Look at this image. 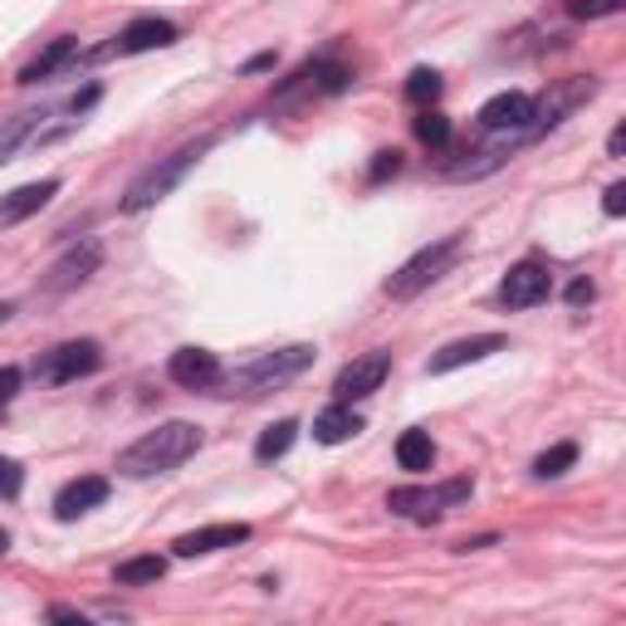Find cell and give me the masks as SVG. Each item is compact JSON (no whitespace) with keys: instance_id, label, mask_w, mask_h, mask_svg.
Returning a JSON list of instances; mask_svg holds the SVG:
<instances>
[{"instance_id":"6da1fadb","label":"cell","mask_w":626,"mask_h":626,"mask_svg":"<svg viewBox=\"0 0 626 626\" xmlns=\"http://www.w3.org/2000/svg\"><path fill=\"white\" fill-rule=\"evenodd\" d=\"M196 450H201V426H191V421H166V426H156V430H142L127 450H117V470L133 479L166 475V470L186 465Z\"/></svg>"},{"instance_id":"3957f363","label":"cell","mask_w":626,"mask_h":626,"mask_svg":"<svg viewBox=\"0 0 626 626\" xmlns=\"http://www.w3.org/2000/svg\"><path fill=\"white\" fill-rule=\"evenodd\" d=\"M309 367H313V348L309 342H293V348H279V352H260L254 362L235 367L221 381H230V391H240V397H264V391H279L284 381L303 377Z\"/></svg>"},{"instance_id":"603a6c76","label":"cell","mask_w":626,"mask_h":626,"mask_svg":"<svg viewBox=\"0 0 626 626\" xmlns=\"http://www.w3.org/2000/svg\"><path fill=\"white\" fill-rule=\"evenodd\" d=\"M573 465H577V446H573V440H563V446L543 450V455L534 460V475L538 479H558V475H567Z\"/></svg>"},{"instance_id":"8992f818","label":"cell","mask_w":626,"mask_h":626,"mask_svg":"<svg viewBox=\"0 0 626 626\" xmlns=\"http://www.w3.org/2000/svg\"><path fill=\"white\" fill-rule=\"evenodd\" d=\"M103 367V348H98L93 338H78V342H59V348H49L45 358L35 362V377L45 381H78L88 377V372Z\"/></svg>"},{"instance_id":"cb8c5ba5","label":"cell","mask_w":626,"mask_h":626,"mask_svg":"<svg viewBox=\"0 0 626 626\" xmlns=\"http://www.w3.org/2000/svg\"><path fill=\"white\" fill-rule=\"evenodd\" d=\"M406 98H411V103H436V98H440V74H436V68H411Z\"/></svg>"},{"instance_id":"7c38bea8","label":"cell","mask_w":626,"mask_h":626,"mask_svg":"<svg viewBox=\"0 0 626 626\" xmlns=\"http://www.w3.org/2000/svg\"><path fill=\"white\" fill-rule=\"evenodd\" d=\"M528 117H534V98L528 93H494L479 108V127L485 133H524V142H534L528 137Z\"/></svg>"},{"instance_id":"2e32d148","label":"cell","mask_w":626,"mask_h":626,"mask_svg":"<svg viewBox=\"0 0 626 626\" xmlns=\"http://www.w3.org/2000/svg\"><path fill=\"white\" fill-rule=\"evenodd\" d=\"M108 499V479L103 475H78V479H68L64 489L54 494V514L64 518H78V514H88V509H98Z\"/></svg>"},{"instance_id":"f546056e","label":"cell","mask_w":626,"mask_h":626,"mask_svg":"<svg viewBox=\"0 0 626 626\" xmlns=\"http://www.w3.org/2000/svg\"><path fill=\"white\" fill-rule=\"evenodd\" d=\"M20 479H25V475H20L15 460H0V494H15Z\"/></svg>"},{"instance_id":"4316f807","label":"cell","mask_w":626,"mask_h":626,"mask_svg":"<svg viewBox=\"0 0 626 626\" xmlns=\"http://www.w3.org/2000/svg\"><path fill=\"white\" fill-rule=\"evenodd\" d=\"M602 211L612 215V221H616V215H626V181H612V186H606V196H602Z\"/></svg>"},{"instance_id":"d6a6232c","label":"cell","mask_w":626,"mask_h":626,"mask_svg":"<svg viewBox=\"0 0 626 626\" xmlns=\"http://www.w3.org/2000/svg\"><path fill=\"white\" fill-rule=\"evenodd\" d=\"M606 152H612V156L626 152V127H612V137H606Z\"/></svg>"},{"instance_id":"4fadbf2b","label":"cell","mask_w":626,"mask_h":626,"mask_svg":"<svg viewBox=\"0 0 626 626\" xmlns=\"http://www.w3.org/2000/svg\"><path fill=\"white\" fill-rule=\"evenodd\" d=\"M250 538V524H205V528H191L172 543L176 558H205V553H221V548H235Z\"/></svg>"},{"instance_id":"836d02e7","label":"cell","mask_w":626,"mask_h":626,"mask_svg":"<svg viewBox=\"0 0 626 626\" xmlns=\"http://www.w3.org/2000/svg\"><path fill=\"white\" fill-rule=\"evenodd\" d=\"M5 548H10V534H5V528H0V553H5Z\"/></svg>"},{"instance_id":"ac0fdd59","label":"cell","mask_w":626,"mask_h":626,"mask_svg":"<svg viewBox=\"0 0 626 626\" xmlns=\"http://www.w3.org/2000/svg\"><path fill=\"white\" fill-rule=\"evenodd\" d=\"M358 430H362V416L348 406V401L328 406L318 421H313V440H323V446H342V440H352Z\"/></svg>"},{"instance_id":"8fae6325","label":"cell","mask_w":626,"mask_h":626,"mask_svg":"<svg viewBox=\"0 0 626 626\" xmlns=\"http://www.w3.org/2000/svg\"><path fill=\"white\" fill-rule=\"evenodd\" d=\"M166 45H176V25H172V20L142 15V20H133V25H127L108 49H98L93 59H108V54H147V49H166Z\"/></svg>"},{"instance_id":"d6986e66","label":"cell","mask_w":626,"mask_h":626,"mask_svg":"<svg viewBox=\"0 0 626 626\" xmlns=\"http://www.w3.org/2000/svg\"><path fill=\"white\" fill-rule=\"evenodd\" d=\"M74 54H78V39L59 35L54 45L45 49V54H35V59H29L25 68H20V84H39V78H54L59 68H64V64H68V59H74Z\"/></svg>"},{"instance_id":"83f0119b","label":"cell","mask_w":626,"mask_h":626,"mask_svg":"<svg viewBox=\"0 0 626 626\" xmlns=\"http://www.w3.org/2000/svg\"><path fill=\"white\" fill-rule=\"evenodd\" d=\"M592 299H597V284L592 279H573V284H567V303H573V309H587Z\"/></svg>"},{"instance_id":"1f68e13d","label":"cell","mask_w":626,"mask_h":626,"mask_svg":"<svg viewBox=\"0 0 626 626\" xmlns=\"http://www.w3.org/2000/svg\"><path fill=\"white\" fill-rule=\"evenodd\" d=\"M49 616H54V622H74V626H84V612H74V606H49Z\"/></svg>"},{"instance_id":"f1b7e54d","label":"cell","mask_w":626,"mask_h":626,"mask_svg":"<svg viewBox=\"0 0 626 626\" xmlns=\"http://www.w3.org/2000/svg\"><path fill=\"white\" fill-rule=\"evenodd\" d=\"M401 172V152H377V162H372V181H387V176Z\"/></svg>"},{"instance_id":"44dd1931","label":"cell","mask_w":626,"mask_h":626,"mask_svg":"<svg viewBox=\"0 0 626 626\" xmlns=\"http://www.w3.org/2000/svg\"><path fill=\"white\" fill-rule=\"evenodd\" d=\"M293 436H299V421H289V416L274 421V426H264L260 440H254V460H279V455H289Z\"/></svg>"},{"instance_id":"ffe728a7","label":"cell","mask_w":626,"mask_h":626,"mask_svg":"<svg viewBox=\"0 0 626 626\" xmlns=\"http://www.w3.org/2000/svg\"><path fill=\"white\" fill-rule=\"evenodd\" d=\"M397 465L411 470V475H421V470L436 465V440H430V430H421V426L401 430V440H397Z\"/></svg>"},{"instance_id":"52a82bcc","label":"cell","mask_w":626,"mask_h":626,"mask_svg":"<svg viewBox=\"0 0 626 626\" xmlns=\"http://www.w3.org/2000/svg\"><path fill=\"white\" fill-rule=\"evenodd\" d=\"M548 293H553V274H548L543 260H518L514 270L504 274V284H499V303H504V309H534Z\"/></svg>"},{"instance_id":"ba28073f","label":"cell","mask_w":626,"mask_h":626,"mask_svg":"<svg viewBox=\"0 0 626 626\" xmlns=\"http://www.w3.org/2000/svg\"><path fill=\"white\" fill-rule=\"evenodd\" d=\"M387 372H391V358H387V352H362V358H352L348 367L333 377V397L352 406V401L372 397V391L387 381Z\"/></svg>"},{"instance_id":"7402d4cb","label":"cell","mask_w":626,"mask_h":626,"mask_svg":"<svg viewBox=\"0 0 626 626\" xmlns=\"http://www.w3.org/2000/svg\"><path fill=\"white\" fill-rule=\"evenodd\" d=\"M162 573H166V558L142 553V558H127V563H117L113 583H123V587H147V583H156Z\"/></svg>"},{"instance_id":"e575fe53","label":"cell","mask_w":626,"mask_h":626,"mask_svg":"<svg viewBox=\"0 0 626 626\" xmlns=\"http://www.w3.org/2000/svg\"><path fill=\"white\" fill-rule=\"evenodd\" d=\"M10 313H15V309H10V303H0V323H5V318H10Z\"/></svg>"},{"instance_id":"5bb4252c","label":"cell","mask_w":626,"mask_h":626,"mask_svg":"<svg viewBox=\"0 0 626 626\" xmlns=\"http://www.w3.org/2000/svg\"><path fill=\"white\" fill-rule=\"evenodd\" d=\"M489 352H504V333H475V338L446 342V348L426 362V372H430V377H440V372H455V367H465V362L489 358Z\"/></svg>"},{"instance_id":"5b68a950","label":"cell","mask_w":626,"mask_h":626,"mask_svg":"<svg viewBox=\"0 0 626 626\" xmlns=\"http://www.w3.org/2000/svg\"><path fill=\"white\" fill-rule=\"evenodd\" d=\"M470 489H475L470 479H450V485H436V489L406 485V489H391V494H387V509H391V514L416 518V524H430V518H440L450 504L470 499Z\"/></svg>"},{"instance_id":"4dcf8cb0","label":"cell","mask_w":626,"mask_h":626,"mask_svg":"<svg viewBox=\"0 0 626 626\" xmlns=\"http://www.w3.org/2000/svg\"><path fill=\"white\" fill-rule=\"evenodd\" d=\"M20 391V367H0V406Z\"/></svg>"},{"instance_id":"277c9868","label":"cell","mask_w":626,"mask_h":626,"mask_svg":"<svg viewBox=\"0 0 626 626\" xmlns=\"http://www.w3.org/2000/svg\"><path fill=\"white\" fill-rule=\"evenodd\" d=\"M460 245H465L460 235H440L436 245L416 250V254H411V260L387 279V293H391V299H416L421 289H430V284H436L440 274H446L450 264L460 260Z\"/></svg>"},{"instance_id":"7a4b0ae2","label":"cell","mask_w":626,"mask_h":626,"mask_svg":"<svg viewBox=\"0 0 626 626\" xmlns=\"http://www.w3.org/2000/svg\"><path fill=\"white\" fill-rule=\"evenodd\" d=\"M215 147V133H205V137H196V142H181L176 152H166V156H156L147 172H137L133 176V186L123 191V201H117V211L123 215H137V211H147V205H156L162 196H172L176 186L186 181V172H191L196 162H201L205 152Z\"/></svg>"},{"instance_id":"d4e9b609","label":"cell","mask_w":626,"mask_h":626,"mask_svg":"<svg viewBox=\"0 0 626 626\" xmlns=\"http://www.w3.org/2000/svg\"><path fill=\"white\" fill-rule=\"evenodd\" d=\"M416 137L426 147H446L450 142V117L446 113H430V108H426V113L416 117Z\"/></svg>"},{"instance_id":"e0dca14e","label":"cell","mask_w":626,"mask_h":626,"mask_svg":"<svg viewBox=\"0 0 626 626\" xmlns=\"http://www.w3.org/2000/svg\"><path fill=\"white\" fill-rule=\"evenodd\" d=\"M45 117H49L45 108H29V113L5 117V123H0V162H10L20 147L39 142V137H45Z\"/></svg>"},{"instance_id":"30bf717a","label":"cell","mask_w":626,"mask_h":626,"mask_svg":"<svg viewBox=\"0 0 626 626\" xmlns=\"http://www.w3.org/2000/svg\"><path fill=\"white\" fill-rule=\"evenodd\" d=\"M166 377L176 381V387H186V391H211V387H221V358L215 352H205V348H176L172 352V362H166Z\"/></svg>"},{"instance_id":"484cf974","label":"cell","mask_w":626,"mask_h":626,"mask_svg":"<svg viewBox=\"0 0 626 626\" xmlns=\"http://www.w3.org/2000/svg\"><path fill=\"white\" fill-rule=\"evenodd\" d=\"M626 0H567V15L573 20H602V15H622Z\"/></svg>"},{"instance_id":"9a60e30c","label":"cell","mask_w":626,"mask_h":626,"mask_svg":"<svg viewBox=\"0 0 626 626\" xmlns=\"http://www.w3.org/2000/svg\"><path fill=\"white\" fill-rule=\"evenodd\" d=\"M54 196H59V181H54V176H45V181H29V186H15L10 196H0V230H5V225L29 221V215L45 211Z\"/></svg>"},{"instance_id":"9c48e42d","label":"cell","mask_w":626,"mask_h":626,"mask_svg":"<svg viewBox=\"0 0 626 626\" xmlns=\"http://www.w3.org/2000/svg\"><path fill=\"white\" fill-rule=\"evenodd\" d=\"M98 264H103V245L98 240H78L68 254H59L54 264H49V274H45V289L49 293H68V289H78V284H88L98 274Z\"/></svg>"}]
</instances>
